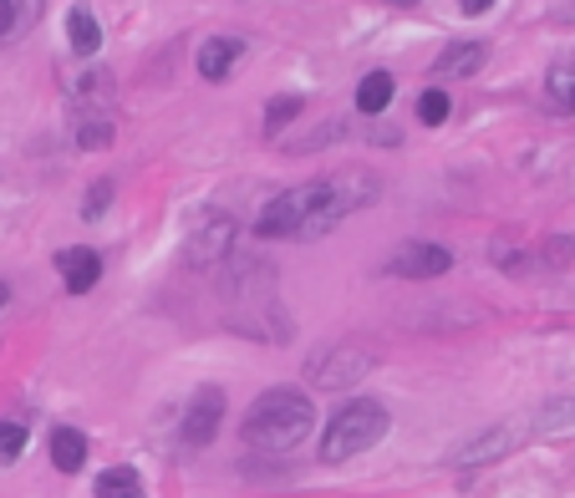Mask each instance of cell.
<instances>
[{
	"instance_id": "obj_1",
	"label": "cell",
	"mask_w": 575,
	"mask_h": 498,
	"mask_svg": "<svg viewBox=\"0 0 575 498\" xmlns=\"http://www.w3.org/2000/svg\"><path fill=\"white\" fill-rule=\"evenodd\" d=\"M371 199H377V178L367 173L311 178L265 203V213L255 219V239H321Z\"/></svg>"
},
{
	"instance_id": "obj_2",
	"label": "cell",
	"mask_w": 575,
	"mask_h": 498,
	"mask_svg": "<svg viewBox=\"0 0 575 498\" xmlns=\"http://www.w3.org/2000/svg\"><path fill=\"white\" fill-rule=\"evenodd\" d=\"M311 417H316V407H311V397L306 391H296V387H270V391H260L255 397V407H250V417H245V448H260V452H286V448H296L306 432H311Z\"/></svg>"
},
{
	"instance_id": "obj_3",
	"label": "cell",
	"mask_w": 575,
	"mask_h": 498,
	"mask_svg": "<svg viewBox=\"0 0 575 498\" xmlns=\"http://www.w3.org/2000/svg\"><path fill=\"white\" fill-rule=\"evenodd\" d=\"M383 438H387V407L383 402H347L331 417V427H326L321 462H347Z\"/></svg>"
},
{
	"instance_id": "obj_4",
	"label": "cell",
	"mask_w": 575,
	"mask_h": 498,
	"mask_svg": "<svg viewBox=\"0 0 575 498\" xmlns=\"http://www.w3.org/2000/svg\"><path fill=\"white\" fill-rule=\"evenodd\" d=\"M371 361H377V356H371L367 346L336 341V346H326V351H316L311 361H306V381H311V387H321V391L357 387V381L371 371Z\"/></svg>"
},
{
	"instance_id": "obj_5",
	"label": "cell",
	"mask_w": 575,
	"mask_h": 498,
	"mask_svg": "<svg viewBox=\"0 0 575 498\" xmlns=\"http://www.w3.org/2000/svg\"><path fill=\"white\" fill-rule=\"evenodd\" d=\"M235 235H240V225H235L229 213H209V219H199V225L184 235V260H189L194 270L225 265L229 249H235Z\"/></svg>"
},
{
	"instance_id": "obj_6",
	"label": "cell",
	"mask_w": 575,
	"mask_h": 498,
	"mask_svg": "<svg viewBox=\"0 0 575 498\" xmlns=\"http://www.w3.org/2000/svg\"><path fill=\"white\" fill-rule=\"evenodd\" d=\"M393 275H403V280H438V275L454 270V255H448L444 245H403L393 255V265H387Z\"/></svg>"
},
{
	"instance_id": "obj_7",
	"label": "cell",
	"mask_w": 575,
	"mask_h": 498,
	"mask_svg": "<svg viewBox=\"0 0 575 498\" xmlns=\"http://www.w3.org/2000/svg\"><path fill=\"white\" fill-rule=\"evenodd\" d=\"M219 422H225V391L205 387L189 402V412H184V442H189V448H205V442L219 432Z\"/></svg>"
},
{
	"instance_id": "obj_8",
	"label": "cell",
	"mask_w": 575,
	"mask_h": 498,
	"mask_svg": "<svg viewBox=\"0 0 575 498\" xmlns=\"http://www.w3.org/2000/svg\"><path fill=\"white\" fill-rule=\"evenodd\" d=\"M57 270H61V285H67L72 296H87V290L102 280V260H97L92 249H61Z\"/></svg>"
},
{
	"instance_id": "obj_9",
	"label": "cell",
	"mask_w": 575,
	"mask_h": 498,
	"mask_svg": "<svg viewBox=\"0 0 575 498\" xmlns=\"http://www.w3.org/2000/svg\"><path fill=\"white\" fill-rule=\"evenodd\" d=\"M240 57H245L240 36H215V41H205V47H199V77H205V82H225L229 67H235Z\"/></svg>"
},
{
	"instance_id": "obj_10",
	"label": "cell",
	"mask_w": 575,
	"mask_h": 498,
	"mask_svg": "<svg viewBox=\"0 0 575 498\" xmlns=\"http://www.w3.org/2000/svg\"><path fill=\"white\" fill-rule=\"evenodd\" d=\"M112 142V112L108 107H77V148H108Z\"/></svg>"
},
{
	"instance_id": "obj_11",
	"label": "cell",
	"mask_w": 575,
	"mask_h": 498,
	"mask_svg": "<svg viewBox=\"0 0 575 498\" xmlns=\"http://www.w3.org/2000/svg\"><path fill=\"white\" fill-rule=\"evenodd\" d=\"M387 102H393V71H367L357 82V112L377 118V112H387Z\"/></svg>"
},
{
	"instance_id": "obj_12",
	"label": "cell",
	"mask_w": 575,
	"mask_h": 498,
	"mask_svg": "<svg viewBox=\"0 0 575 498\" xmlns=\"http://www.w3.org/2000/svg\"><path fill=\"white\" fill-rule=\"evenodd\" d=\"M51 462H57L61 474H77L87 462V438L77 427H57V432H51Z\"/></svg>"
},
{
	"instance_id": "obj_13",
	"label": "cell",
	"mask_w": 575,
	"mask_h": 498,
	"mask_svg": "<svg viewBox=\"0 0 575 498\" xmlns=\"http://www.w3.org/2000/svg\"><path fill=\"white\" fill-rule=\"evenodd\" d=\"M515 448V427H494V432H484V438H474L464 452H458V468H474V462L484 458H499V452Z\"/></svg>"
},
{
	"instance_id": "obj_14",
	"label": "cell",
	"mask_w": 575,
	"mask_h": 498,
	"mask_svg": "<svg viewBox=\"0 0 575 498\" xmlns=\"http://www.w3.org/2000/svg\"><path fill=\"white\" fill-rule=\"evenodd\" d=\"M479 67H484V47H479V41H458V47H448L444 57L433 61L438 77H468V71H479Z\"/></svg>"
},
{
	"instance_id": "obj_15",
	"label": "cell",
	"mask_w": 575,
	"mask_h": 498,
	"mask_svg": "<svg viewBox=\"0 0 575 498\" xmlns=\"http://www.w3.org/2000/svg\"><path fill=\"white\" fill-rule=\"evenodd\" d=\"M67 41H72V51H82V57H92V51L102 47V26H97V16L87 11V6L67 11Z\"/></svg>"
},
{
	"instance_id": "obj_16",
	"label": "cell",
	"mask_w": 575,
	"mask_h": 498,
	"mask_svg": "<svg viewBox=\"0 0 575 498\" xmlns=\"http://www.w3.org/2000/svg\"><path fill=\"white\" fill-rule=\"evenodd\" d=\"M545 92H551V102L561 107V112H575V57L555 61L551 77H545Z\"/></svg>"
},
{
	"instance_id": "obj_17",
	"label": "cell",
	"mask_w": 575,
	"mask_h": 498,
	"mask_svg": "<svg viewBox=\"0 0 575 498\" xmlns=\"http://www.w3.org/2000/svg\"><path fill=\"white\" fill-rule=\"evenodd\" d=\"M97 498H143V478L132 468H108L97 478Z\"/></svg>"
},
{
	"instance_id": "obj_18",
	"label": "cell",
	"mask_w": 575,
	"mask_h": 498,
	"mask_svg": "<svg viewBox=\"0 0 575 498\" xmlns=\"http://www.w3.org/2000/svg\"><path fill=\"white\" fill-rule=\"evenodd\" d=\"M296 118H300V97L296 92L270 97V107H265V138H280L286 122H296Z\"/></svg>"
},
{
	"instance_id": "obj_19",
	"label": "cell",
	"mask_w": 575,
	"mask_h": 498,
	"mask_svg": "<svg viewBox=\"0 0 575 498\" xmlns=\"http://www.w3.org/2000/svg\"><path fill=\"white\" fill-rule=\"evenodd\" d=\"M565 427H575V397H561L535 417V432H565Z\"/></svg>"
},
{
	"instance_id": "obj_20",
	"label": "cell",
	"mask_w": 575,
	"mask_h": 498,
	"mask_svg": "<svg viewBox=\"0 0 575 498\" xmlns=\"http://www.w3.org/2000/svg\"><path fill=\"white\" fill-rule=\"evenodd\" d=\"M448 112H454V102H448L444 87H428V92L418 97V118L428 122V128H438V122H448Z\"/></svg>"
},
{
	"instance_id": "obj_21",
	"label": "cell",
	"mask_w": 575,
	"mask_h": 498,
	"mask_svg": "<svg viewBox=\"0 0 575 498\" xmlns=\"http://www.w3.org/2000/svg\"><path fill=\"white\" fill-rule=\"evenodd\" d=\"M26 448V427L21 422H0V462H16Z\"/></svg>"
},
{
	"instance_id": "obj_22",
	"label": "cell",
	"mask_w": 575,
	"mask_h": 498,
	"mask_svg": "<svg viewBox=\"0 0 575 498\" xmlns=\"http://www.w3.org/2000/svg\"><path fill=\"white\" fill-rule=\"evenodd\" d=\"M108 87H112V77L102 67H92V71L77 77V92H82V97H108Z\"/></svg>"
},
{
	"instance_id": "obj_23",
	"label": "cell",
	"mask_w": 575,
	"mask_h": 498,
	"mask_svg": "<svg viewBox=\"0 0 575 498\" xmlns=\"http://www.w3.org/2000/svg\"><path fill=\"white\" fill-rule=\"evenodd\" d=\"M108 199H112V183H108V178H102V183H92V193H87V203H82V219H102Z\"/></svg>"
},
{
	"instance_id": "obj_24",
	"label": "cell",
	"mask_w": 575,
	"mask_h": 498,
	"mask_svg": "<svg viewBox=\"0 0 575 498\" xmlns=\"http://www.w3.org/2000/svg\"><path fill=\"white\" fill-rule=\"evenodd\" d=\"M16 31V0H0V36Z\"/></svg>"
},
{
	"instance_id": "obj_25",
	"label": "cell",
	"mask_w": 575,
	"mask_h": 498,
	"mask_svg": "<svg viewBox=\"0 0 575 498\" xmlns=\"http://www.w3.org/2000/svg\"><path fill=\"white\" fill-rule=\"evenodd\" d=\"M458 6H464V11H468V16H479V11H489L494 0H458Z\"/></svg>"
},
{
	"instance_id": "obj_26",
	"label": "cell",
	"mask_w": 575,
	"mask_h": 498,
	"mask_svg": "<svg viewBox=\"0 0 575 498\" xmlns=\"http://www.w3.org/2000/svg\"><path fill=\"white\" fill-rule=\"evenodd\" d=\"M383 6H418V0H383Z\"/></svg>"
},
{
	"instance_id": "obj_27",
	"label": "cell",
	"mask_w": 575,
	"mask_h": 498,
	"mask_svg": "<svg viewBox=\"0 0 575 498\" xmlns=\"http://www.w3.org/2000/svg\"><path fill=\"white\" fill-rule=\"evenodd\" d=\"M6 300H11V290H6V285H0V306H6Z\"/></svg>"
}]
</instances>
